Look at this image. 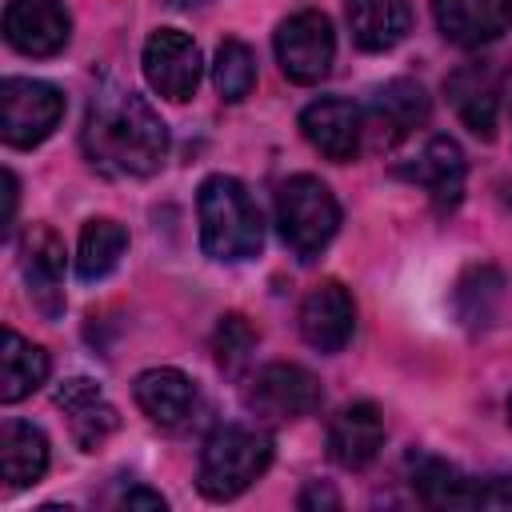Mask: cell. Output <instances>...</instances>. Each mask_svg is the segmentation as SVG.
I'll return each mask as SVG.
<instances>
[{
    "mask_svg": "<svg viewBox=\"0 0 512 512\" xmlns=\"http://www.w3.org/2000/svg\"><path fill=\"white\" fill-rule=\"evenodd\" d=\"M212 80H216V92L224 100H244L256 84V56L244 40H224L216 48V64H212Z\"/></svg>",
    "mask_w": 512,
    "mask_h": 512,
    "instance_id": "25",
    "label": "cell"
},
{
    "mask_svg": "<svg viewBox=\"0 0 512 512\" xmlns=\"http://www.w3.org/2000/svg\"><path fill=\"white\" fill-rule=\"evenodd\" d=\"M120 504H124V508H152V512H164V496L152 492V488H128V492L120 496Z\"/></svg>",
    "mask_w": 512,
    "mask_h": 512,
    "instance_id": "29",
    "label": "cell"
},
{
    "mask_svg": "<svg viewBox=\"0 0 512 512\" xmlns=\"http://www.w3.org/2000/svg\"><path fill=\"white\" fill-rule=\"evenodd\" d=\"M332 56H336V32L324 12L304 8L276 28V60L292 84H320L332 68Z\"/></svg>",
    "mask_w": 512,
    "mask_h": 512,
    "instance_id": "7",
    "label": "cell"
},
{
    "mask_svg": "<svg viewBox=\"0 0 512 512\" xmlns=\"http://www.w3.org/2000/svg\"><path fill=\"white\" fill-rule=\"evenodd\" d=\"M244 400L264 420H300V416H312L320 408L324 392H320V380L308 368L276 360V364L256 372Z\"/></svg>",
    "mask_w": 512,
    "mask_h": 512,
    "instance_id": "8",
    "label": "cell"
},
{
    "mask_svg": "<svg viewBox=\"0 0 512 512\" xmlns=\"http://www.w3.org/2000/svg\"><path fill=\"white\" fill-rule=\"evenodd\" d=\"M268 464H272V436L268 432L248 428V424H224L200 448L196 488L208 500H232L252 480H260Z\"/></svg>",
    "mask_w": 512,
    "mask_h": 512,
    "instance_id": "3",
    "label": "cell"
},
{
    "mask_svg": "<svg viewBox=\"0 0 512 512\" xmlns=\"http://www.w3.org/2000/svg\"><path fill=\"white\" fill-rule=\"evenodd\" d=\"M72 20L60 0H8L4 40L24 56H56L68 44Z\"/></svg>",
    "mask_w": 512,
    "mask_h": 512,
    "instance_id": "13",
    "label": "cell"
},
{
    "mask_svg": "<svg viewBox=\"0 0 512 512\" xmlns=\"http://www.w3.org/2000/svg\"><path fill=\"white\" fill-rule=\"evenodd\" d=\"M276 224H280L284 244L300 260H312L336 236L340 204H336V196L328 192L324 180H316V176H292L276 192Z\"/></svg>",
    "mask_w": 512,
    "mask_h": 512,
    "instance_id": "4",
    "label": "cell"
},
{
    "mask_svg": "<svg viewBox=\"0 0 512 512\" xmlns=\"http://www.w3.org/2000/svg\"><path fill=\"white\" fill-rule=\"evenodd\" d=\"M436 28L460 48H480L512 24V0H432Z\"/></svg>",
    "mask_w": 512,
    "mask_h": 512,
    "instance_id": "17",
    "label": "cell"
},
{
    "mask_svg": "<svg viewBox=\"0 0 512 512\" xmlns=\"http://www.w3.org/2000/svg\"><path fill=\"white\" fill-rule=\"evenodd\" d=\"M56 408L68 416V432H72L80 452L104 448V440L120 428V416H116L112 400L84 376H72L56 388Z\"/></svg>",
    "mask_w": 512,
    "mask_h": 512,
    "instance_id": "15",
    "label": "cell"
},
{
    "mask_svg": "<svg viewBox=\"0 0 512 512\" xmlns=\"http://www.w3.org/2000/svg\"><path fill=\"white\" fill-rule=\"evenodd\" d=\"M408 176L428 192V200L440 212H452L460 204V196H464L468 164H464V152H460V144L452 136H432Z\"/></svg>",
    "mask_w": 512,
    "mask_h": 512,
    "instance_id": "20",
    "label": "cell"
},
{
    "mask_svg": "<svg viewBox=\"0 0 512 512\" xmlns=\"http://www.w3.org/2000/svg\"><path fill=\"white\" fill-rule=\"evenodd\" d=\"M384 448V420H380V408L360 400V404H348L332 416L328 424V456L340 464V468H364L376 460V452Z\"/></svg>",
    "mask_w": 512,
    "mask_h": 512,
    "instance_id": "18",
    "label": "cell"
},
{
    "mask_svg": "<svg viewBox=\"0 0 512 512\" xmlns=\"http://www.w3.org/2000/svg\"><path fill=\"white\" fill-rule=\"evenodd\" d=\"M344 8H348L352 40L364 52H384V48L400 44L412 28L408 0H344Z\"/></svg>",
    "mask_w": 512,
    "mask_h": 512,
    "instance_id": "21",
    "label": "cell"
},
{
    "mask_svg": "<svg viewBox=\"0 0 512 512\" xmlns=\"http://www.w3.org/2000/svg\"><path fill=\"white\" fill-rule=\"evenodd\" d=\"M136 404L140 412L160 424V428H180L192 420L200 396H196V384L180 372V368H148L136 376Z\"/></svg>",
    "mask_w": 512,
    "mask_h": 512,
    "instance_id": "19",
    "label": "cell"
},
{
    "mask_svg": "<svg viewBox=\"0 0 512 512\" xmlns=\"http://www.w3.org/2000/svg\"><path fill=\"white\" fill-rule=\"evenodd\" d=\"M424 120H428V96H424V88L416 80H388L372 96V108L364 116V136H372L376 144L392 148L412 128H420Z\"/></svg>",
    "mask_w": 512,
    "mask_h": 512,
    "instance_id": "16",
    "label": "cell"
},
{
    "mask_svg": "<svg viewBox=\"0 0 512 512\" xmlns=\"http://www.w3.org/2000/svg\"><path fill=\"white\" fill-rule=\"evenodd\" d=\"M144 80L164 100H188L200 84V48L180 28H156L144 44Z\"/></svg>",
    "mask_w": 512,
    "mask_h": 512,
    "instance_id": "9",
    "label": "cell"
},
{
    "mask_svg": "<svg viewBox=\"0 0 512 512\" xmlns=\"http://www.w3.org/2000/svg\"><path fill=\"white\" fill-rule=\"evenodd\" d=\"M500 288H504V280H500L496 268H472V272L460 280V288H456V308H460V316H464L468 324H484V320L492 316V304H488V300H500Z\"/></svg>",
    "mask_w": 512,
    "mask_h": 512,
    "instance_id": "27",
    "label": "cell"
},
{
    "mask_svg": "<svg viewBox=\"0 0 512 512\" xmlns=\"http://www.w3.org/2000/svg\"><path fill=\"white\" fill-rule=\"evenodd\" d=\"M300 508H340V496L328 484H308L300 492Z\"/></svg>",
    "mask_w": 512,
    "mask_h": 512,
    "instance_id": "28",
    "label": "cell"
},
{
    "mask_svg": "<svg viewBox=\"0 0 512 512\" xmlns=\"http://www.w3.org/2000/svg\"><path fill=\"white\" fill-rule=\"evenodd\" d=\"M176 4H196V0H176Z\"/></svg>",
    "mask_w": 512,
    "mask_h": 512,
    "instance_id": "32",
    "label": "cell"
},
{
    "mask_svg": "<svg viewBox=\"0 0 512 512\" xmlns=\"http://www.w3.org/2000/svg\"><path fill=\"white\" fill-rule=\"evenodd\" d=\"M124 248H128V232L116 220H108V216L88 220L84 232H80V244H76V276L88 280V284L104 280L120 264Z\"/></svg>",
    "mask_w": 512,
    "mask_h": 512,
    "instance_id": "24",
    "label": "cell"
},
{
    "mask_svg": "<svg viewBox=\"0 0 512 512\" xmlns=\"http://www.w3.org/2000/svg\"><path fill=\"white\" fill-rule=\"evenodd\" d=\"M444 92H448V104L456 108V116L464 120L468 132H476L480 140L496 136L504 80H500V68L492 60H464V64H456L448 72V80H444Z\"/></svg>",
    "mask_w": 512,
    "mask_h": 512,
    "instance_id": "10",
    "label": "cell"
},
{
    "mask_svg": "<svg viewBox=\"0 0 512 512\" xmlns=\"http://www.w3.org/2000/svg\"><path fill=\"white\" fill-rule=\"evenodd\" d=\"M64 116L60 88L28 76H8L0 84V136L12 148H36L56 132Z\"/></svg>",
    "mask_w": 512,
    "mask_h": 512,
    "instance_id": "6",
    "label": "cell"
},
{
    "mask_svg": "<svg viewBox=\"0 0 512 512\" xmlns=\"http://www.w3.org/2000/svg\"><path fill=\"white\" fill-rule=\"evenodd\" d=\"M356 332V300L340 280L316 284L300 304V336L316 352H340Z\"/></svg>",
    "mask_w": 512,
    "mask_h": 512,
    "instance_id": "14",
    "label": "cell"
},
{
    "mask_svg": "<svg viewBox=\"0 0 512 512\" xmlns=\"http://www.w3.org/2000/svg\"><path fill=\"white\" fill-rule=\"evenodd\" d=\"M80 144L104 176H152L168 156V128L132 88L100 84L88 100Z\"/></svg>",
    "mask_w": 512,
    "mask_h": 512,
    "instance_id": "1",
    "label": "cell"
},
{
    "mask_svg": "<svg viewBox=\"0 0 512 512\" xmlns=\"http://www.w3.org/2000/svg\"><path fill=\"white\" fill-rule=\"evenodd\" d=\"M300 132L320 156H328L336 164H348L364 148V112L352 100L320 96L300 112Z\"/></svg>",
    "mask_w": 512,
    "mask_h": 512,
    "instance_id": "11",
    "label": "cell"
},
{
    "mask_svg": "<svg viewBox=\"0 0 512 512\" xmlns=\"http://www.w3.org/2000/svg\"><path fill=\"white\" fill-rule=\"evenodd\" d=\"M196 212H200V244L212 260H248L260 252L264 244V224H260V208L252 204L248 188L236 176H208L200 184L196 196Z\"/></svg>",
    "mask_w": 512,
    "mask_h": 512,
    "instance_id": "2",
    "label": "cell"
},
{
    "mask_svg": "<svg viewBox=\"0 0 512 512\" xmlns=\"http://www.w3.org/2000/svg\"><path fill=\"white\" fill-rule=\"evenodd\" d=\"M508 424H512V396H508Z\"/></svg>",
    "mask_w": 512,
    "mask_h": 512,
    "instance_id": "31",
    "label": "cell"
},
{
    "mask_svg": "<svg viewBox=\"0 0 512 512\" xmlns=\"http://www.w3.org/2000/svg\"><path fill=\"white\" fill-rule=\"evenodd\" d=\"M252 348H256V332H252V324H248L240 312H228V316H220V324H216V336H212V352H216V364H220L224 372H240V368L248 364Z\"/></svg>",
    "mask_w": 512,
    "mask_h": 512,
    "instance_id": "26",
    "label": "cell"
},
{
    "mask_svg": "<svg viewBox=\"0 0 512 512\" xmlns=\"http://www.w3.org/2000/svg\"><path fill=\"white\" fill-rule=\"evenodd\" d=\"M12 216H16V176H12V172H4V216H0L4 232L12 228Z\"/></svg>",
    "mask_w": 512,
    "mask_h": 512,
    "instance_id": "30",
    "label": "cell"
},
{
    "mask_svg": "<svg viewBox=\"0 0 512 512\" xmlns=\"http://www.w3.org/2000/svg\"><path fill=\"white\" fill-rule=\"evenodd\" d=\"M48 380V352L32 340H24L16 328H4L0 336V400L16 404L28 392H36Z\"/></svg>",
    "mask_w": 512,
    "mask_h": 512,
    "instance_id": "22",
    "label": "cell"
},
{
    "mask_svg": "<svg viewBox=\"0 0 512 512\" xmlns=\"http://www.w3.org/2000/svg\"><path fill=\"white\" fill-rule=\"evenodd\" d=\"M412 492L428 508H504L512 504V476H464L440 456H408Z\"/></svg>",
    "mask_w": 512,
    "mask_h": 512,
    "instance_id": "5",
    "label": "cell"
},
{
    "mask_svg": "<svg viewBox=\"0 0 512 512\" xmlns=\"http://www.w3.org/2000/svg\"><path fill=\"white\" fill-rule=\"evenodd\" d=\"M20 264L28 280V300L44 320L64 312V244L48 224H32L20 240Z\"/></svg>",
    "mask_w": 512,
    "mask_h": 512,
    "instance_id": "12",
    "label": "cell"
},
{
    "mask_svg": "<svg viewBox=\"0 0 512 512\" xmlns=\"http://www.w3.org/2000/svg\"><path fill=\"white\" fill-rule=\"evenodd\" d=\"M48 468V436L36 424L8 420L0 428V472L12 488L36 484Z\"/></svg>",
    "mask_w": 512,
    "mask_h": 512,
    "instance_id": "23",
    "label": "cell"
}]
</instances>
